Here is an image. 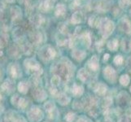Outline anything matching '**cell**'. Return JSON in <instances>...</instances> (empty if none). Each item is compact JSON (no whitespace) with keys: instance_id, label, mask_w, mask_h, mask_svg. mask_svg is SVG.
<instances>
[{"instance_id":"cell-1","label":"cell","mask_w":131,"mask_h":122,"mask_svg":"<svg viewBox=\"0 0 131 122\" xmlns=\"http://www.w3.org/2000/svg\"><path fill=\"white\" fill-rule=\"evenodd\" d=\"M24 64L27 70L35 76H39L42 73V68L40 67L38 63L34 59H26L24 62Z\"/></svg>"},{"instance_id":"cell-2","label":"cell","mask_w":131,"mask_h":122,"mask_svg":"<svg viewBox=\"0 0 131 122\" xmlns=\"http://www.w3.org/2000/svg\"><path fill=\"white\" fill-rule=\"evenodd\" d=\"M99 27L101 30V33L103 35V37L107 38L113 32V30L115 29V25L113 22L110 20L103 19L99 22Z\"/></svg>"},{"instance_id":"cell-3","label":"cell","mask_w":131,"mask_h":122,"mask_svg":"<svg viewBox=\"0 0 131 122\" xmlns=\"http://www.w3.org/2000/svg\"><path fill=\"white\" fill-rule=\"evenodd\" d=\"M28 117L31 122H39L43 118V113L38 107H33L29 111Z\"/></svg>"},{"instance_id":"cell-4","label":"cell","mask_w":131,"mask_h":122,"mask_svg":"<svg viewBox=\"0 0 131 122\" xmlns=\"http://www.w3.org/2000/svg\"><path fill=\"white\" fill-rule=\"evenodd\" d=\"M41 56L42 59L48 60H51V59L55 58V56H56V52L54 48L51 47H47L42 48L41 51Z\"/></svg>"},{"instance_id":"cell-5","label":"cell","mask_w":131,"mask_h":122,"mask_svg":"<svg viewBox=\"0 0 131 122\" xmlns=\"http://www.w3.org/2000/svg\"><path fill=\"white\" fill-rule=\"evenodd\" d=\"M11 18L13 23H17V22H19L21 20V9L18 6H14L11 8Z\"/></svg>"},{"instance_id":"cell-6","label":"cell","mask_w":131,"mask_h":122,"mask_svg":"<svg viewBox=\"0 0 131 122\" xmlns=\"http://www.w3.org/2000/svg\"><path fill=\"white\" fill-rule=\"evenodd\" d=\"M53 0H44L39 4V11H41L42 12H48L53 8Z\"/></svg>"},{"instance_id":"cell-7","label":"cell","mask_w":131,"mask_h":122,"mask_svg":"<svg viewBox=\"0 0 131 122\" xmlns=\"http://www.w3.org/2000/svg\"><path fill=\"white\" fill-rule=\"evenodd\" d=\"M7 69H8L9 74H10L12 77H15V78L18 77L21 73L19 65L16 64H14V63H12V64H9Z\"/></svg>"},{"instance_id":"cell-8","label":"cell","mask_w":131,"mask_h":122,"mask_svg":"<svg viewBox=\"0 0 131 122\" xmlns=\"http://www.w3.org/2000/svg\"><path fill=\"white\" fill-rule=\"evenodd\" d=\"M105 77L110 81H114L116 79V72L112 67H107L103 71Z\"/></svg>"},{"instance_id":"cell-9","label":"cell","mask_w":131,"mask_h":122,"mask_svg":"<svg viewBox=\"0 0 131 122\" xmlns=\"http://www.w3.org/2000/svg\"><path fill=\"white\" fill-rule=\"evenodd\" d=\"M30 21L33 25L36 26H42L45 23V19L40 15H34L30 18Z\"/></svg>"},{"instance_id":"cell-10","label":"cell","mask_w":131,"mask_h":122,"mask_svg":"<svg viewBox=\"0 0 131 122\" xmlns=\"http://www.w3.org/2000/svg\"><path fill=\"white\" fill-rule=\"evenodd\" d=\"M88 65L90 69L93 71H97L99 68V58L96 56H94L88 62Z\"/></svg>"},{"instance_id":"cell-11","label":"cell","mask_w":131,"mask_h":122,"mask_svg":"<svg viewBox=\"0 0 131 122\" xmlns=\"http://www.w3.org/2000/svg\"><path fill=\"white\" fill-rule=\"evenodd\" d=\"M121 29L126 34L131 33V24L127 19H122L121 20Z\"/></svg>"},{"instance_id":"cell-12","label":"cell","mask_w":131,"mask_h":122,"mask_svg":"<svg viewBox=\"0 0 131 122\" xmlns=\"http://www.w3.org/2000/svg\"><path fill=\"white\" fill-rule=\"evenodd\" d=\"M66 12V7L64 4L63 3H59L56 7L55 10V15L58 17L63 16Z\"/></svg>"},{"instance_id":"cell-13","label":"cell","mask_w":131,"mask_h":122,"mask_svg":"<svg viewBox=\"0 0 131 122\" xmlns=\"http://www.w3.org/2000/svg\"><path fill=\"white\" fill-rule=\"evenodd\" d=\"M33 94L37 100H43V99H45L47 97L46 93H45V91L42 89H36L33 92Z\"/></svg>"},{"instance_id":"cell-14","label":"cell","mask_w":131,"mask_h":122,"mask_svg":"<svg viewBox=\"0 0 131 122\" xmlns=\"http://www.w3.org/2000/svg\"><path fill=\"white\" fill-rule=\"evenodd\" d=\"M82 18H83V16H82V13L81 12H74L73 16H72V19H71V21L73 24H79L82 22Z\"/></svg>"},{"instance_id":"cell-15","label":"cell","mask_w":131,"mask_h":122,"mask_svg":"<svg viewBox=\"0 0 131 122\" xmlns=\"http://www.w3.org/2000/svg\"><path fill=\"white\" fill-rule=\"evenodd\" d=\"M72 56H73V57L75 60L81 61L85 58V53L83 51H81V50H74V51L72 52Z\"/></svg>"},{"instance_id":"cell-16","label":"cell","mask_w":131,"mask_h":122,"mask_svg":"<svg viewBox=\"0 0 131 122\" xmlns=\"http://www.w3.org/2000/svg\"><path fill=\"white\" fill-rule=\"evenodd\" d=\"M29 38L33 43L38 44L39 42H41V41H42V34L38 32H34L32 34H30Z\"/></svg>"},{"instance_id":"cell-17","label":"cell","mask_w":131,"mask_h":122,"mask_svg":"<svg viewBox=\"0 0 131 122\" xmlns=\"http://www.w3.org/2000/svg\"><path fill=\"white\" fill-rule=\"evenodd\" d=\"M8 54L12 58H18V56H20V50L16 46H12L8 50Z\"/></svg>"},{"instance_id":"cell-18","label":"cell","mask_w":131,"mask_h":122,"mask_svg":"<svg viewBox=\"0 0 131 122\" xmlns=\"http://www.w3.org/2000/svg\"><path fill=\"white\" fill-rule=\"evenodd\" d=\"M57 99H58L59 103H60L61 105H67L68 103H69V101H70V98L69 97H67L65 94H59Z\"/></svg>"},{"instance_id":"cell-19","label":"cell","mask_w":131,"mask_h":122,"mask_svg":"<svg viewBox=\"0 0 131 122\" xmlns=\"http://www.w3.org/2000/svg\"><path fill=\"white\" fill-rule=\"evenodd\" d=\"M1 88L3 91H5V92H10L12 89V83L9 80L5 81L1 85Z\"/></svg>"},{"instance_id":"cell-20","label":"cell","mask_w":131,"mask_h":122,"mask_svg":"<svg viewBox=\"0 0 131 122\" xmlns=\"http://www.w3.org/2000/svg\"><path fill=\"white\" fill-rule=\"evenodd\" d=\"M107 91V86L104 85V84H99L98 86L95 90V92L97 94H99V95H103Z\"/></svg>"},{"instance_id":"cell-21","label":"cell","mask_w":131,"mask_h":122,"mask_svg":"<svg viewBox=\"0 0 131 122\" xmlns=\"http://www.w3.org/2000/svg\"><path fill=\"white\" fill-rule=\"evenodd\" d=\"M78 78H80L82 81H85L88 79V77H89V73H87L86 70L82 69L79 70L78 73Z\"/></svg>"},{"instance_id":"cell-22","label":"cell","mask_w":131,"mask_h":122,"mask_svg":"<svg viewBox=\"0 0 131 122\" xmlns=\"http://www.w3.org/2000/svg\"><path fill=\"white\" fill-rule=\"evenodd\" d=\"M82 39L83 43L85 44V46H86L87 47H89L90 45V42H91V39H90V34L88 32L84 33L82 35Z\"/></svg>"},{"instance_id":"cell-23","label":"cell","mask_w":131,"mask_h":122,"mask_svg":"<svg viewBox=\"0 0 131 122\" xmlns=\"http://www.w3.org/2000/svg\"><path fill=\"white\" fill-rule=\"evenodd\" d=\"M72 92H73V94H74L75 96L82 95V94H83V87L82 86H79V85H74L73 90H72Z\"/></svg>"},{"instance_id":"cell-24","label":"cell","mask_w":131,"mask_h":122,"mask_svg":"<svg viewBox=\"0 0 131 122\" xmlns=\"http://www.w3.org/2000/svg\"><path fill=\"white\" fill-rule=\"evenodd\" d=\"M18 90H19V91L20 93L25 94L27 93V91H28V90H29V85L26 82L22 81V82H20L19 85H18Z\"/></svg>"},{"instance_id":"cell-25","label":"cell","mask_w":131,"mask_h":122,"mask_svg":"<svg viewBox=\"0 0 131 122\" xmlns=\"http://www.w3.org/2000/svg\"><path fill=\"white\" fill-rule=\"evenodd\" d=\"M107 47L108 49H110L111 51H116L117 47H118V41L116 39H113L110 41V42L107 43Z\"/></svg>"},{"instance_id":"cell-26","label":"cell","mask_w":131,"mask_h":122,"mask_svg":"<svg viewBox=\"0 0 131 122\" xmlns=\"http://www.w3.org/2000/svg\"><path fill=\"white\" fill-rule=\"evenodd\" d=\"M120 83L122 85H125V86H126V85H128V84L129 83V77L128 75H122L121 76L120 78Z\"/></svg>"},{"instance_id":"cell-27","label":"cell","mask_w":131,"mask_h":122,"mask_svg":"<svg viewBox=\"0 0 131 122\" xmlns=\"http://www.w3.org/2000/svg\"><path fill=\"white\" fill-rule=\"evenodd\" d=\"M99 22H100V20H99L98 18H96L94 16H92L90 17L89 19V25L90 26H94L95 25H98L97 27H99Z\"/></svg>"},{"instance_id":"cell-28","label":"cell","mask_w":131,"mask_h":122,"mask_svg":"<svg viewBox=\"0 0 131 122\" xmlns=\"http://www.w3.org/2000/svg\"><path fill=\"white\" fill-rule=\"evenodd\" d=\"M44 107L48 112H53L54 109H55V104L52 102H47L44 104Z\"/></svg>"},{"instance_id":"cell-29","label":"cell","mask_w":131,"mask_h":122,"mask_svg":"<svg viewBox=\"0 0 131 122\" xmlns=\"http://www.w3.org/2000/svg\"><path fill=\"white\" fill-rule=\"evenodd\" d=\"M7 41H8V37H7V35L0 36V48H3L5 47Z\"/></svg>"},{"instance_id":"cell-30","label":"cell","mask_w":131,"mask_h":122,"mask_svg":"<svg viewBox=\"0 0 131 122\" xmlns=\"http://www.w3.org/2000/svg\"><path fill=\"white\" fill-rule=\"evenodd\" d=\"M108 6L105 2H100L99 4H98V10H99L101 12H104L107 10Z\"/></svg>"},{"instance_id":"cell-31","label":"cell","mask_w":131,"mask_h":122,"mask_svg":"<svg viewBox=\"0 0 131 122\" xmlns=\"http://www.w3.org/2000/svg\"><path fill=\"white\" fill-rule=\"evenodd\" d=\"M27 105H28V101L26 100L25 98H20V101H19V103H18V107H19L20 108H22V109H24V108H25L27 107Z\"/></svg>"},{"instance_id":"cell-32","label":"cell","mask_w":131,"mask_h":122,"mask_svg":"<svg viewBox=\"0 0 131 122\" xmlns=\"http://www.w3.org/2000/svg\"><path fill=\"white\" fill-rule=\"evenodd\" d=\"M60 77L59 76L56 75V76H54L53 77L51 78V84L53 85H55V86H56V85H59L60 83Z\"/></svg>"},{"instance_id":"cell-33","label":"cell","mask_w":131,"mask_h":122,"mask_svg":"<svg viewBox=\"0 0 131 122\" xmlns=\"http://www.w3.org/2000/svg\"><path fill=\"white\" fill-rule=\"evenodd\" d=\"M75 118V114L74 113H72V112H69V113H68L67 116H65V120L68 121V122H73V120Z\"/></svg>"},{"instance_id":"cell-34","label":"cell","mask_w":131,"mask_h":122,"mask_svg":"<svg viewBox=\"0 0 131 122\" xmlns=\"http://www.w3.org/2000/svg\"><path fill=\"white\" fill-rule=\"evenodd\" d=\"M114 63L117 65H120L123 63V58L121 56H116L114 59Z\"/></svg>"},{"instance_id":"cell-35","label":"cell","mask_w":131,"mask_h":122,"mask_svg":"<svg viewBox=\"0 0 131 122\" xmlns=\"http://www.w3.org/2000/svg\"><path fill=\"white\" fill-rule=\"evenodd\" d=\"M20 98L18 96V95H15L12 98V103L13 105H18V103H19V101H20Z\"/></svg>"},{"instance_id":"cell-36","label":"cell","mask_w":131,"mask_h":122,"mask_svg":"<svg viewBox=\"0 0 131 122\" xmlns=\"http://www.w3.org/2000/svg\"><path fill=\"white\" fill-rule=\"evenodd\" d=\"M103 102H104V106L105 107L109 106L111 103H112V99L110 98H106L104 100H103Z\"/></svg>"},{"instance_id":"cell-37","label":"cell","mask_w":131,"mask_h":122,"mask_svg":"<svg viewBox=\"0 0 131 122\" xmlns=\"http://www.w3.org/2000/svg\"><path fill=\"white\" fill-rule=\"evenodd\" d=\"M130 3H131L130 0H121V2H120L121 4V3H123L125 6H128Z\"/></svg>"},{"instance_id":"cell-38","label":"cell","mask_w":131,"mask_h":122,"mask_svg":"<svg viewBox=\"0 0 131 122\" xmlns=\"http://www.w3.org/2000/svg\"><path fill=\"white\" fill-rule=\"evenodd\" d=\"M50 91H51V94H53V95H57V90L55 88H51L50 89Z\"/></svg>"},{"instance_id":"cell-39","label":"cell","mask_w":131,"mask_h":122,"mask_svg":"<svg viewBox=\"0 0 131 122\" xmlns=\"http://www.w3.org/2000/svg\"><path fill=\"white\" fill-rule=\"evenodd\" d=\"M109 54H105L104 56H103V60H108V58H109Z\"/></svg>"},{"instance_id":"cell-40","label":"cell","mask_w":131,"mask_h":122,"mask_svg":"<svg viewBox=\"0 0 131 122\" xmlns=\"http://www.w3.org/2000/svg\"><path fill=\"white\" fill-rule=\"evenodd\" d=\"M119 122H129V121H128V120L126 119V118H125V117H123V118H121V119L119 120Z\"/></svg>"},{"instance_id":"cell-41","label":"cell","mask_w":131,"mask_h":122,"mask_svg":"<svg viewBox=\"0 0 131 122\" xmlns=\"http://www.w3.org/2000/svg\"><path fill=\"white\" fill-rule=\"evenodd\" d=\"M126 115H127L128 116H129V117H131V109L127 110V112H126Z\"/></svg>"},{"instance_id":"cell-42","label":"cell","mask_w":131,"mask_h":122,"mask_svg":"<svg viewBox=\"0 0 131 122\" xmlns=\"http://www.w3.org/2000/svg\"><path fill=\"white\" fill-rule=\"evenodd\" d=\"M78 122H90L89 120H85V119H80V120H78Z\"/></svg>"},{"instance_id":"cell-43","label":"cell","mask_w":131,"mask_h":122,"mask_svg":"<svg viewBox=\"0 0 131 122\" xmlns=\"http://www.w3.org/2000/svg\"><path fill=\"white\" fill-rule=\"evenodd\" d=\"M2 76H3V70H2V68H0V80L2 79Z\"/></svg>"},{"instance_id":"cell-44","label":"cell","mask_w":131,"mask_h":122,"mask_svg":"<svg viewBox=\"0 0 131 122\" xmlns=\"http://www.w3.org/2000/svg\"><path fill=\"white\" fill-rule=\"evenodd\" d=\"M6 1H7V3H12L13 2L15 1V0H6Z\"/></svg>"},{"instance_id":"cell-45","label":"cell","mask_w":131,"mask_h":122,"mask_svg":"<svg viewBox=\"0 0 131 122\" xmlns=\"http://www.w3.org/2000/svg\"><path fill=\"white\" fill-rule=\"evenodd\" d=\"M105 122H112V120H110V119H106V120H105Z\"/></svg>"},{"instance_id":"cell-46","label":"cell","mask_w":131,"mask_h":122,"mask_svg":"<svg viewBox=\"0 0 131 122\" xmlns=\"http://www.w3.org/2000/svg\"><path fill=\"white\" fill-rule=\"evenodd\" d=\"M3 56V52L1 51H0V57H1Z\"/></svg>"},{"instance_id":"cell-47","label":"cell","mask_w":131,"mask_h":122,"mask_svg":"<svg viewBox=\"0 0 131 122\" xmlns=\"http://www.w3.org/2000/svg\"><path fill=\"white\" fill-rule=\"evenodd\" d=\"M1 98H2V96H1V94H0V100H1Z\"/></svg>"},{"instance_id":"cell-48","label":"cell","mask_w":131,"mask_h":122,"mask_svg":"<svg viewBox=\"0 0 131 122\" xmlns=\"http://www.w3.org/2000/svg\"><path fill=\"white\" fill-rule=\"evenodd\" d=\"M53 1H54V2H55V1H56V0H53Z\"/></svg>"}]
</instances>
